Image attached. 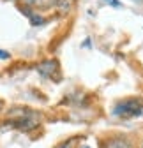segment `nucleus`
Returning <instances> with one entry per match:
<instances>
[{
  "label": "nucleus",
  "instance_id": "8",
  "mask_svg": "<svg viewBox=\"0 0 143 148\" xmlns=\"http://www.w3.org/2000/svg\"><path fill=\"white\" fill-rule=\"evenodd\" d=\"M141 148H143V146H141Z\"/></svg>",
  "mask_w": 143,
  "mask_h": 148
},
{
  "label": "nucleus",
  "instance_id": "5",
  "mask_svg": "<svg viewBox=\"0 0 143 148\" xmlns=\"http://www.w3.org/2000/svg\"><path fill=\"white\" fill-rule=\"evenodd\" d=\"M102 2H106V4H110V5H113V7H120V4H118V0H102Z\"/></svg>",
  "mask_w": 143,
  "mask_h": 148
},
{
  "label": "nucleus",
  "instance_id": "4",
  "mask_svg": "<svg viewBox=\"0 0 143 148\" xmlns=\"http://www.w3.org/2000/svg\"><path fill=\"white\" fill-rule=\"evenodd\" d=\"M7 58H11V55L4 49H0V60H7Z\"/></svg>",
  "mask_w": 143,
  "mask_h": 148
},
{
  "label": "nucleus",
  "instance_id": "6",
  "mask_svg": "<svg viewBox=\"0 0 143 148\" xmlns=\"http://www.w3.org/2000/svg\"><path fill=\"white\" fill-rule=\"evenodd\" d=\"M80 148H90V146H87V145H81V146H80Z\"/></svg>",
  "mask_w": 143,
  "mask_h": 148
},
{
  "label": "nucleus",
  "instance_id": "7",
  "mask_svg": "<svg viewBox=\"0 0 143 148\" xmlns=\"http://www.w3.org/2000/svg\"><path fill=\"white\" fill-rule=\"evenodd\" d=\"M0 109H2V102H0Z\"/></svg>",
  "mask_w": 143,
  "mask_h": 148
},
{
  "label": "nucleus",
  "instance_id": "1",
  "mask_svg": "<svg viewBox=\"0 0 143 148\" xmlns=\"http://www.w3.org/2000/svg\"><path fill=\"white\" fill-rule=\"evenodd\" d=\"M113 116L117 118H136L143 115V101L131 97V99H122L118 101L113 109H111Z\"/></svg>",
  "mask_w": 143,
  "mask_h": 148
},
{
  "label": "nucleus",
  "instance_id": "3",
  "mask_svg": "<svg viewBox=\"0 0 143 148\" xmlns=\"http://www.w3.org/2000/svg\"><path fill=\"white\" fill-rule=\"evenodd\" d=\"M101 148H133V143L126 136H110L101 143Z\"/></svg>",
  "mask_w": 143,
  "mask_h": 148
},
{
  "label": "nucleus",
  "instance_id": "2",
  "mask_svg": "<svg viewBox=\"0 0 143 148\" xmlns=\"http://www.w3.org/2000/svg\"><path fill=\"white\" fill-rule=\"evenodd\" d=\"M18 109H20L21 115H14V113L9 115L12 127L20 129V131H30V129H34L35 125H37L39 113H35V111H32L28 108H18Z\"/></svg>",
  "mask_w": 143,
  "mask_h": 148
}]
</instances>
